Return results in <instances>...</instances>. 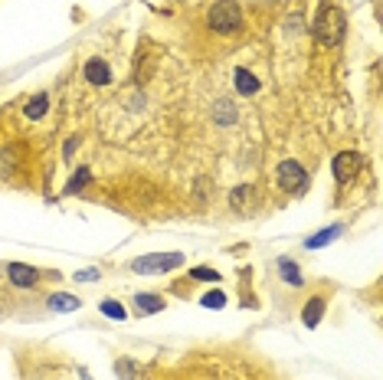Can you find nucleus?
I'll return each instance as SVG.
<instances>
[{"mask_svg": "<svg viewBox=\"0 0 383 380\" xmlns=\"http://www.w3.org/2000/svg\"><path fill=\"white\" fill-rule=\"evenodd\" d=\"M164 380H262L256 371L249 367H232L226 364L223 354H210V357H190L180 371H174Z\"/></svg>", "mask_w": 383, "mask_h": 380, "instance_id": "nucleus-1", "label": "nucleus"}, {"mask_svg": "<svg viewBox=\"0 0 383 380\" xmlns=\"http://www.w3.org/2000/svg\"><path fill=\"white\" fill-rule=\"evenodd\" d=\"M206 30L220 40H232L246 30V17H242V7L232 4V0H216L213 7L206 10Z\"/></svg>", "mask_w": 383, "mask_h": 380, "instance_id": "nucleus-2", "label": "nucleus"}, {"mask_svg": "<svg viewBox=\"0 0 383 380\" xmlns=\"http://www.w3.org/2000/svg\"><path fill=\"white\" fill-rule=\"evenodd\" d=\"M344 33H348V20H344V10H341L338 4L324 0V4L318 7V17H314V27H312L314 43H321V46H338L341 40H344Z\"/></svg>", "mask_w": 383, "mask_h": 380, "instance_id": "nucleus-3", "label": "nucleus"}, {"mask_svg": "<svg viewBox=\"0 0 383 380\" xmlns=\"http://www.w3.org/2000/svg\"><path fill=\"white\" fill-rule=\"evenodd\" d=\"M184 266V253H154V256H141L131 263V272L138 275H160V272L180 269Z\"/></svg>", "mask_w": 383, "mask_h": 380, "instance_id": "nucleus-4", "label": "nucleus"}, {"mask_svg": "<svg viewBox=\"0 0 383 380\" xmlns=\"http://www.w3.org/2000/svg\"><path fill=\"white\" fill-rule=\"evenodd\" d=\"M308 181H312V177H308V171H305L298 161H282L276 167V184L282 190H288V194H295V197L308 190Z\"/></svg>", "mask_w": 383, "mask_h": 380, "instance_id": "nucleus-5", "label": "nucleus"}, {"mask_svg": "<svg viewBox=\"0 0 383 380\" xmlns=\"http://www.w3.org/2000/svg\"><path fill=\"white\" fill-rule=\"evenodd\" d=\"M360 164H364V158L357 151H341L338 158H334V181H338V187H344V184L360 171Z\"/></svg>", "mask_w": 383, "mask_h": 380, "instance_id": "nucleus-6", "label": "nucleus"}, {"mask_svg": "<svg viewBox=\"0 0 383 380\" xmlns=\"http://www.w3.org/2000/svg\"><path fill=\"white\" fill-rule=\"evenodd\" d=\"M7 275H10V282H13V285H20V289H33L36 282H40V275H43V272L33 269V266L13 263V266H7Z\"/></svg>", "mask_w": 383, "mask_h": 380, "instance_id": "nucleus-7", "label": "nucleus"}, {"mask_svg": "<svg viewBox=\"0 0 383 380\" xmlns=\"http://www.w3.org/2000/svg\"><path fill=\"white\" fill-rule=\"evenodd\" d=\"M82 76H86L89 85H108V82H112V69H108V63H105V59H98V56L86 63Z\"/></svg>", "mask_w": 383, "mask_h": 380, "instance_id": "nucleus-8", "label": "nucleus"}, {"mask_svg": "<svg viewBox=\"0 0 383 380\" xmlns=\"http://www.w3.org/2000/svg\"><path fill=\"white\" fill-rule=\"evenodd\" d=\"M324 308H328V299H324V295H312V302L302 308V325L314 328L321 321V315H324Z\"/></svg>", "mask_w": 383, "mask_h": 380, "instance_id": "nucleus-9", "label": "nucleus"}, {"mask_svg": "<svg viewBox=\"0 0 383 380\" xmlns=\"http://www.w3.org/2000/svg\"><path fill=\"white\" fill-rule=\"evenodd\" d=\"M232 82H236V92H240V95H256L259 92V79L249 73V69H242V66L232 69Z\"/></svg>", "mask_w": 383, "mask_h": 380, "instance_id": "nucleus-10", "label": "nucleus"}, {"mask_svg": "<svg viewBox=\"0 0 383 380\" xmlns=\"http://www.w3.org/2000/svg\"><path fill=\"white\" fill-rule=\"evenodd\" d=\"M23 112H27V118H43L46 112H49V95H46V92H36V95H30L27 105H23Z\"/></svg>", "mask_w": 383, "mask_h": 380, "instance_id": "nucleus-11", "label": "nucleus"}, {"mask_svg": "<svg viewBox=\"0 0 383 380\" xmlns=\"http://www.w3.org/2000/svg\"><path fill=\"white\" fill-rule=\"evenodd\" d=\"M134 305H138L141 315H148V311H160V308H164V299H160L158 292H138V295H134Z\"/></svg>", "mask_w": 383, "mask_h": 380, "instance_id": "nucleus-12", "label": "nucleus"}, {"mask_svg": "<svg viewBox=\"0 0 383 380\" xmlns=\"http://www.w3.org/2000/svg\"><path fill=\"white\" fill-rule=\"evenodd\" d=\"M46 305L53 308V311H76V308L82 305L79 299H76V295H66V292H56L53 299L46 302Z\"/></svg>", "mask_w": 383, "mask_h": 380, "instance_id": "nucleus-13", "label": "nucleus"}, {"mask_svg": "<svg viewBox=\"0 0 383 380\" xmlns=\"http://www.w3.org/2000/svg\"><path fill=\"white\" fill-rule=\"evenodd\" d=\"M278 272H282V279H285L288 285H305V275L298 272V266H295L292 259H282V263H278Z\"/></svg>", "mask_w": 383, "mask_h": 380, "instance_id": "nucleus-14", "label": "nucleus"}, {"mask_svg": "<svg viewBox=\"0 0 383 380\" xmlns=\"http://www.w3.org/2000/svg\"><path fill=\"white\" fill-rule=\"evenodd\" d=\"M213 118L220 121V125H232L236 121V105L232 102H216V109H213Z\"/></svg>", "mask_w": 383, "mask_h": 380, "instance_id": "nucleus-15", "label": "nucleus"}, {"mask_svg": "<svg viewBox=\"0 0 383 380\" xmlns=\"http://www.w3.org/2000/svg\"><path fill=\"white\" fill-rule=\"evenodd\" d=\"M98 311H102V315H108V318H115V321H125V318H128L125 305H118V302H102V305H98Z\"/></svg>", "mask_w": 383, "mask_h": 380, "instance_id": "nucleus-16", "label": "nucleus"}, {"mask_svg": "<svg viewBox=\"0 0 383 380\" xmlns=\"http://www.w3.org/2000/svg\"><path fill=\"white\" fill-rule=\"evenodd\" d=\"M338 236H341V227H328V230H321L318 236H312V239H308V246H312V249H318V246H324L328 239H338Z\"/></svg>", "mask_w": 383, "mask_h": 380, "instance_id": "nucleus-17", "label": "nucleus"}, {"mask_svg": "<svg viewBox=\"0 0 383 380\" xmlns=\"http://www.w3.org/2000/svg\"><path fill=\"white\" fill-rule=\"evenodd\" d=\"M200 302H204L206 308H223V305H226V302H230V299H226V292L213 289V292H204V299H200Z\"/></svg>", "mask_w": 383, "mask_h": 380, "instance_id": "nucleus-18", "label": "nucleus"}, {"mask_svg": "<svg viewBox=\"0 0 383 380\" xmlns=\"http://www.w3.org/2000/svg\"><path fill=\"white\" fill-rule=\"evenodd\" d=\"M190 279H196V282H200V279L216 282V279H220V272L210 269V266H196V269H190Z\"/></svg>", "mask_w": 383, "mask_h": 380, "instance_id": "nucleus-19", "label": "nucleus"}, {"mask_svg": "<svg viewBox=\"0 0 383 380\" xmlns=\"http://www.w3.org/2000/svg\"><path fill=\"white\" fill-rule=\"evenodd\" d=\"M89 181H92L89 167H79V174H76V177H72V181H69V187H66V190H69V194H72V190H79L82 184H89Z\"/></svg>", "mask_w": 383, "mask_h": 380, "instance_id": "nucleus-20", "label": "nucleus"}, {"mask_svg": "<svg viewBox=\"0 0 383 380\" xmlns=\"http://www.w3.org/2000/svg\"><path fill=\"white\" fill-rule=\"evenodd\" d=\"M76 279H79V282H95V279H98V269H89V272H79V275H76Z\"/></svg>", "mask_w": 383, "mask_h": 380, "instance_id": "nucleus-21", "label": "nucleus"}]
</instances>
